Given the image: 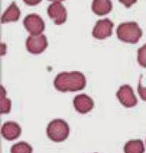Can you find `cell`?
I'll use <instances>...</instances> for the list:
<instances>
[{
  "mask_svg": "<svg viewBox=\"0 0 146 153\" xmlns=\"http://www.w3.org/2000/svg\"><path fill=\"white\" fill-rule=\"evenodd\" d=\"M116 96L122 105L126 108H132L137 105V98L129 85L121 86L117 92Z\"/></svg>",
  "mask_w": 146,
  "mask_h": 153,
  "instance_id": "7",
  "label": "cell"
},
{
  "mask_svg": "<svg viewBox=\"0 0 146 153\" xmlns=\"http://www.w3.org/2000/svg\"><path fill=\"white\" fill-rule=\"evenodd\" d=\"M46 133L48 137L53 142L61 143L68 138L70 134V127L64 120L55 119L48 124Z\"/></svg>",
  "mask_w": 146,
  "mask_h": 153,
  "instance_id": "3",
  "label": "cell"
},
{
  "mask_svg": "<svg viewBox=\"0 0 146 153\" xmlns=\"http://www.w3.org/2000/svg\"><path fill=\"white\" fill-rule=\"evenodd\" d=\"M120 1L125 4L127 7H130L132 4L137 2V1Z\"/></svg>",
  "mask_w": 146,
  "mask_h": 153,
  "instance_id": "19",
  "label": "cell"
},
{
  "mask_svg": "<svg viewBox=\"0 0 146 153\" xmlns=\"http://www.w3.org/2000/svg\"><path fill=\"white\" fill-rule=\"evenodd\" d=\"M86 85L85 75L78 71L72 72H62L54 80V86L62 92H76L83 90Z\"/></svg>",
  "mask_w": 146,
  "mask_h": 153,
  "instance_id": "1",
  "label": "cell"
},
{
  "mask_svg": "<svg viewBox=\"0 0 146 153\" xmlns=\"http://www.w3.org/2000/svg\"><path fill=\"white\" fill-rule=\"evenodd\" d=\"M1 132L5 139L13 140L19 137L21 133V128L17 123L7 122L3 125Z\"/></svg>",
  "mask_w": 146,
  "mask_h": 153,
  "instance_id": "10",
  "label": "cell"
},
{
  "mask_svg": "<svg viewBox=\"0 0 146 153\" xmlns=\"http://www.w3.org/2000/svg\"><path fill=\"white\" fill-rule=\"evenodd\" d=\"M32 151H33L32 147L29 144L25 143V142H20V143L14 144L12 147L10 152L12 153H31Z\"/></svg>",
  "mask_w": 146,
  "mask_h": 153,
  "instance_id": "15",
  "label": "cell"
},
{
  "mask_svg": "<svg viewBox=\"0 0 146 153\" xmlns=\"http://www.w3.org/2000/svg\"><path fill=\"white\" fill-rule=\"evenodd\" d=\"M113 27L114 24L109 19L99 20L94 27L93 36L97 39H104L112 35Z\"/></svg>",
  "mask_w": 146,
  "mask_h": 153,
  "instance_id": "8",
  "label": "cell"
},
{
  "mask_svg": "<svg viewBox=\"0 0 146 153\" xmlns=\"http://www.w3.org/2000/svg\"><path fill=\"white\" fill-rule=\"evenodd\" d=\"M137 91L141 99L146 101V85L143 83V82L140 79H139Z\"/></svg>",
  "mask_w": 146,
  "mask_h": 153,
  "instance_id": "17",
  "label": "cell"
},
{
  "mask_svg": "<svg viewBox=\"0 0 146 153\" xmlns=\"http://www.w3.org/2000/svg\"><path fill=\"white\" fill-rule=\"evenodd\" d=\"M117 37L120 41L130 44H136L142 36V30L135 22H125L118 25Z\"/></svg>",
  "mask_w": 146,
  "mask_h": 153,
  "instance_id": "2",
  "label": "cell"
},
{
  "mask_svg": "<svg viewBox=\"0 0 146 153\" xmlns=\"http://www.w3.org/2000/svg\"><path fill=\"white\" fill-rule=\"evenodd\" d=\"M24 3L26 4H27L29 5H30V6H34V5H36L37 4H38L39 3L41 2V1H34V0H30V1H27V0H24Z\"/></svg>",
  "mask_w": 146,
  "mask_h": 153,
  "instance_id": "18",
  "label": "cell"
},
{
  "mask_svg": "<svg viewBox=\"0 0 146 153\" xmlns=\"http://www.w3.org/2000/svg\"><path fill=\"white\" fill-rule=\"evenodd\" d=\"M144 151L143 141L140 139L130 140L124 147V152L125 153H143Z\"/></svg>",
  "mask_w": 146,
  "mask_h": 153,
  "instance_id": "13",
  "label": "cell"
},
{
  "mask_svg": "<svg viewBox=\"0 0 146 153\" xmlns=\"http://www.w3.org/2000/svg\"><path fill=\"white\" fill-rule=\"evenodd\" d=\"M26 30L32 36H39L44 30L45 24L39 15L32 13L27 15L23 20Z\"/></svg>",
  "mask_w": 146,
  "mask_h": 153,
  "instance_id": "4",
  "label": "cell"
},
{
  "mask_svg": "<svg viewBox=\"0 0 146 153\" xmlns=\"http://www.w3.org/2000/svg\"><path fill=\"white\" fill-rule=\"evenodd\" d=\"M137 61L140 66L146 68V44L138 50Z\"/></svg>",
  "mask_w": 146,
  "mask_h": 153,
  "instance_id": "16",
  "label": "cell"
},
{
  "mask_svg": "<svg viewBox=\"0 0 146 153\" xmlns=\"http://www.w3.org/2000/svg\"><path fill=\"white\" fill-rule=\"evenodd\" d=\"M20 10L17 4L15 2H12L2 15L1 22L2 24L8 23L11 22H17L20 19Z\"/></svg>",
  "mask_w": 146,
  "mask_h": 153,
  "instance_id": "11",
  "label": "cell"
},
{
  "mask_svg": "<svg viewBox=\"0 0 146 153\" xmlns=\"http://www.w3.org/2000/svg\"><path fill=\"white\" fill-rule=\"evenodd\" d=\"M47 14L56 25H62L67 21V10L60 1L53 2L48 7Z\"/></svg>",
  "mask_w": 146,
  "mask_h": 153,
  "instance_id": "6",
  "label": "cell"
},
{
  "mask_svg": "<svg viewBox=\"0 0 146 153\" xmlns=\"http://www.w3.org/2000/svg\"><path fill=\"white\" fill-rule=\"evenodd\" d=\"M113 8V4L109 0H95L92 4V10L98 16H104L109 13Z\"/></svg>",
  "mask_w": 146,
  "mask_h": 153,
  "instance_id": "12",
  "label": "cell"
},
{
  "mask_svg": "<svg viewBox=\"0 0 146 153\" xmlns=\"http://www.w3.org/2000/svg\"><path fill=\"white\" fill-rule=\"evenodd\" d=\"M25 45L29 52L34 54H39L45 51L48 46V42L44 34L30 36L26 40Z\"/></svg>",
  "mask_w": 146,
  "mask_h": 153,
  "instance_id": "5",
  "label": "cell"
},
{
  "mask_svg": "<svg viewBox=\"0 0 146 153\" xmlns=\"http://www.w3.org/2000/svg\"><path fill=\"white\" fill-rule=\"evenodd\" d=\"M73 106L79 113L86 114L93 110L94 106V102L90 97L85 94H82L75 97Z\"/></svg>",
  "mask_w": 146,
  "mask_h": 153,
  "instance_id": "9",
  "label": "cell"
},
{
  "mask_svg": "<svg viewBox=\"0 0 146 153\" xmlns=\"http://www.w3.org/2000/svg\"><path fill=\"white\" fill-rule=\"evenodd\" d=\"M7 91L1 85V96H0V106H1V114H8L10 112L12 108V101L10 99L6 97Z\"/></svg>",
  "mask_w": 146,
  "mask_h": 153,
  "instance_id": "14",
  "label": "cell"
}]
</instances>
